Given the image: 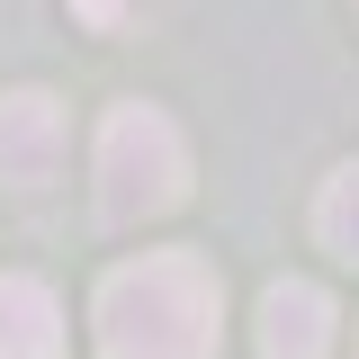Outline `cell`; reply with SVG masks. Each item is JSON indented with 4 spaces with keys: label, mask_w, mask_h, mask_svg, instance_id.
I'll return each mask as SVG.
<instances>
[{
    "label": "cell",
    "mask_w": 359,
    "mask_h": 359,
    "mask_svg": "<svg viewBox=\"0 0 359 359\" xmlns=\"http://www.w3.org/2000/svg\"><path fill=\"white\" fill-rule=\"evenodd\" d=\"M99 359H216L224 287L198 252H144L99 278Z\"/></svg>",
    "instance_id": "cell-1"
},
{
    "label": "cell",
    "mask_w": 359,
    "mask_h": 359,
    "mask_svg": "<svg viewBox=\"0 0 359 359\" xmlns=\"http://www.w3.org/2000/svg\"><path fill=\"white\" fill-rule=\"evenodd\" d=\"M189 198V144L162 108H108L99 126V216L108 224H153Z\"/></svg>",
    "instance_id": "cell-2"
},
{
    "label": "cell",
    "mask_w": 359,
    "mask_h": 359,
    "mask_svg": "<svg viewBox=\"0 0 359 359\" xmlns=\"http://www.w3.org/2000/svg\"><path fill=\"white\" fill-rule=\"evenodd\" d=\"M63 171V108L45 90H9L0 99V180L9 189H45Z\"/></svg>",
    "instance_id": "cell-3"
},
{
    "label": "cell",
    "mask_w": 359,
    "mask_h": 359,
    "mask_svg": "<svg viewBox=\"0 0 359 359\" xmlns=\"http://www.w3.org/2000/svg\"><path fill=\"white\" fill-rule=\"evenodd\" d=\"M261 359H332V297L314 278H278L261 297Z\"/></svg>",
    "instance_id": "cell-4"
},
{
    "label": "cell",
    "mask_w": 359,
    "mask_h": 359,
    "mask_svg": "<svg viewBox=\"0 0 359 359\" xmlns=\"http://www.w3.org/2000/svg\"><path fill=\"white\" fill-rule=\"evenodd\" d=\"M0 359H63V306L27 269H0Z\"/></svg>",
    "instance_id": "cell-5"
},
{
    "label": "cell",
    "mask_w": 359,
    "mask_h": 359,
    "mask_svg": "<svg viewBox=\"0 0 359 359\" xmlns=\"http://www.w3.org/2000/svg\"><path fill=\"white\" fill-rule=\"evenodd\" d=\"M314 233H323V252L359 261V162H351V171H332L323 207H314Z\"/></svg>",
    "instance_id": "cell-6"
},
{
    "label": "cell",
    "mask_w": 359,
    "mask_h": 359,
    "mask_svg": "<svg viewBox=\"0 0 359 359\" xmlns=\"http://www.w3.org/2000/svg\"><path fill=\"white\" fill-rule=\"evenodd\" d=\"M117 9L126 0H72V18H90V27H117Z\"/></svg>",
    "instance_id": "cell-7"
}]
</instances>
